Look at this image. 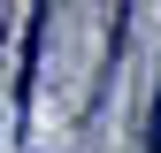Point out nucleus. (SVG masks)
Masks as SVG:
<instances>
[{"mask_svg":"<svg viewBox=\"0 0 161 153\" xmlns=\"http://www.w3.org/2000/svg\"><path fill=\"white\" fill-rule=\"evenodd\" d=\"M146 153H161V92H153V130H146Z\"/></svg>","mask_w":161,"mask_h":153,"instance_id":"1","label":"nucleus"}]
</instances>
